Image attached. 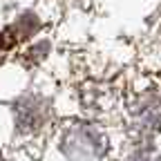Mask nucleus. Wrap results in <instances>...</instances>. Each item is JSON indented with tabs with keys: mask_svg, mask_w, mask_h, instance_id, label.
I'll list each match as a JSON object with an SVG mask.
<instances>
[{
	"mask_svg": "<svg viewBox=\"0 0 161 161\" xmlns=\"http://www.w3.org/2000/svg\"><path fill=\"white\" fill-rule=\"evenodd\" d=\"M0 161H3V154H0Z\"/></svg>",
	"mask_w": 161,
	"mask_h": 161,
	"instance_id": "obj_1",
	"label": "nucleus"
}]
</instances>
